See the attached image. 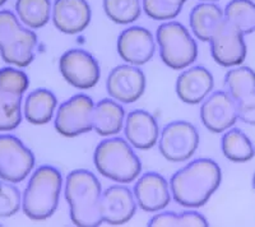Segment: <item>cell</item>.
I'll return each instance as SVG.
<instances>
[{
	"mask_svg": "<svg viewBox=\"0 0 255 227\" xmlns=\"http://www.w3.org/2000/svg\"><path fill=\"white\" fill-rule=\"evenodd\" d=\"M244 36L245 35L239 29L225 22L218 29V32L209 41L213 60L225 68H234L243 64L248 54Z\"/></svg>",
	"mask_w": 255,
	"mask_h": 227,
	"instance_id": "14",
	"label": "cell"
},
{
	"mask_svg": "<svg viewBox=\"0 0 255 227\" xmlns=\"http://www.w3.org/2000/svg\"><path fill=\"white\" fill-rule=\"evenodd\" d=\"M215 87V79L207 68L195 65L184 69L176 79L175 91L179 100L186 105H199Z\"/></svg>",
	"mask_w": 255,
	"mask_h": 227,
	"instance_id": "17",
	"label": "cell"
},
{
	"mask_svg": "<svg viewBox=\"0 0 255 227\" xmlns=\"http://www.w3.org/2000/svg\"><path fill=\"white\" fill-rule=\"evenodd\" d=\"M136 206L148 213H157L165 210L172 199L170 184L162 175L145 172L139 175L133 189Z\"/></svg>",
	"mask_w": 255,
	"mask_h": 227,
	"instance_id": "15",
	"label": "cell"
},
{
	"mask_svg": "<svg viewBox=\"0 0 255 227\" xmlns=\"http://www.w3.org/2000/svg\"><path fill=\"white\" fill-rule=\"evenodd\" d=\"M50 0H17L15 12L23 26L31 29H40L49 23L51 18Z\"/></svg>",
	"mask_w": 255,
	"mask_h": 227,
	"instance_id": "24",
	"label": "cell"
},
{
	"mask_svg": "<svg viewBox=\"0 0 255 227\" xmlns=\"http://www.w3.org/2000/svg\"><path fill=\"white\" fill-rule=\"evenodd\" d=\"M208 221L197 211L189 210L177 215V227H206Z\"/></svg>",
	"mask_w": 255,
	"mask_h": 227,
	"instance_id": "34",
	"label": "cell"
},
{
	"mask_svg": "<svg viewBox=\"0 0 255 227\" xmlns=\"http://www.w3.org/2000/svg\"><path fill=\"white\" fill-rule=\"evenodd\" d=\"M58 99L47 88L32 91L23 102V116L32 125H45L55 116Z\"/></svg>",
	"mask_w": 255,
	"mask_h": 227,
	"instance_id": "22",
	"label": "cell"
},
{
	"mask_svg": "<svg viewBox=\"0 0 255 227\" xmlns=\"http://www.w3.org/2000/svg\"><path fill=\"white\" fill-rule=\"evenodd\" d=\"M6 1H8V0H0V8H1V6H3Z\"/></svg>",
	"mask_w": 255,
	"mask_h": 227,
	"instance_id": "38",
	"label": "cell"
},
{
	"mask_svg": "<svg viewBox=\"0 0 255 227\" xmlns=\"http://www.w3.org/2000/svg\"><path fill=\"white\" fill-rule=\"evenodd\" d=\"M124 133L133 148L147 151L158 142L159 126L156 117L145 110H133L125 117Z\"/></svg>",
	"mask_w": 255,
	"mask_h": 227,
	"instance_id": "18",
	"label": "cell"
},
{
	"mask_svg": "<svg viewBox=\"0 0 255 227\" xmlns=\"http://www.w3.org/2000/svg\"><path fill=\"white\" fill-rule=\"evenodd\" d=\"M199 133L193 124L185 120H176L165 126L158 137L159 153L172 163L186 162L199 147Z\"/></svg>",
	"mask_w": 255,
	"mask_h": 227,
	"instance_id": "6",
	"label": "cell"
},
{
	"mask_svg": "<svg viewBox=\"0 0 255 227\" xmlns=\"http://www.w3.org/2000/svg\"><path fill=\"white\" fill-rule=\"evenodd\" d=\"M35 154L19 138L0 134V179L18 184L26 180L35 167Z\"/></svg>",
	"mask_w": 255,
	"mask_h": 227,
	"instance_id": "7",
	"label": "cell"
},
{
	"mask_svg": "<svg viewBox=\"0 0 255 227\" xmlns=\"http://www.w3.org/2000/svg\"><path fill=\"white\" fill-rule=\"evenodd\" d=\"M238 117L245 124L255 125V92L236 101Z\"/></svg>",
	"mask_w": 255,
	"mask_h": 227,
	"instance_id": "33",
	"label": "cell"
},
{
	"mask_svg": "<svg viewBox=\"0 0 255 227\" xmlns=\"http://www.w3.org/2000/svg\"><path fill=\"white\" fill-rule=\"evenodd\" d=\"M136 202L134 194L124 184H118L102 192L100 215L102 225L122 226L128 224L135 215Z\"/></svg>",
	"mask_w": 255,
	"mask_h": 227,
	"instance_id": "13",
	"label": "cell"
},
{
	"mask_svg": "<svg viewBox=\"0 0 255 227\" xmlns=\"http://www.w3.org/2000/svg\"><path fill=\"white\" fill-rule=\"evenodd\" d=\"M227 92L235 101L255 92V72L249 67H234L225 77Z\"/></svg>",
	"mask_w": 255,
	"mask_h": 227,
	"instance_id": "26",
	"label": "cell"
},
{
	"mask_svg": "<svg viewBox=\"0 0 255 227\" xmlns=\"http://www.w3.org/2000/svg\"><path fill=\"white\" fill-rule=\"evenodd\" d=\"M253 188H254V190H255V172H254V175H253Z\"/></svg>",
	"mask_w": 255,
	"mask_h": 227,
	"instance_id": "39",
	"label": "cell"
},
{
	"mask_svg": "<svg viewBox=\"0 0 255 227\" xmlns=\"http://www.w3.org/2000/svg\"><path fill=\"white\" fill-rule=\"evenodd\" d=\"M125 110L115 100L102 99L95 104L92 115V130L101 137H114L124 128Z\"/></svg>",
	"mask_w": 255,
	"mask_h": 227,
	"instance_id": "20",
	"label": "cell"
},
{
	"mask_svg": "<svg viewBox=\"0 0 255 227\" xmlns=\"http://www.w3.org/2000/svg\"><path fill=\"white\" fill-rule=\"evenodd\" d=\"M64 195L69 206L70 220L78 227H99L102 188L93 172L84 169L73 170L64 183Z\"/></svg>",
	"mask_w": 255,
	"mask_h": 227,
	"instance_id": "2",
	"label": "cell"
},
{
	"mask_svg": "<svg viewBox=\"0 0 255 227\" xmlns=\"http://www.w3.org/2000/svg\"><path fill=\"white\" fill-rule=\"evenodd\" d=\"M200 120L211 133H225L239 120L236 101L227 91H216L202 102Z\"/></svg>",
	"mask_w": 255,
	"mask_h": 227,
	"instance_id": "11",
	"label": "cell"
},
{
	"mask_svg": "<svg viewBox=\"0 0 255 227\" xmlns=\"http://www.w3.org/2000/svg\"><path fill=\"white\" fill-rule=\"evenodd\" d=\"M59 70L67 83L82 91L96 87L101 78L99 61L83 49L65 51L59 60Z\"/></svg>",
	"mask_w": 255,
	"mask_h": 227,
	"instance_id": "9",
	"label": "cell"
},
{
	"mask_svg": "<svg viewBox=\"0 0 255 227\" xmlns=\"http://www.w3.org/2000/svg\"><path fill=\"white\" fill-rule=\"evenodd\" d=\"M105 14L116 24H130L142 14V0H104Z\"/></svg>",
	"mask_w": 255,
	"mask_h": 227,
	"instance_id": "27",
	"label": "cell"
},
{
	"mask_svg": "<svg viewBox=\"0 0 255 227\" xmlns=\"http://www.w3.org/2000/svg\"><path fill=\"white\" fill-rule=\"evenodd\" d=\"M222 183V170L211 158H198L175 172L170 180L172 199L188 210L203 207Z\"/></svg>",
	"mask_w": 255,
	"mask_h": 227,
	"instance_id": "1",
	"label": "cell"
},
{
	"mask_svg": "<svg viewBox=\"0 0 255 227\" xmlns=\"http://www.w3.org/2000/svg\"><path fill=\"white\" fill-rule=\"evenodd\" d=\"M225 19L244 35L255 31V3L252 0H231L226 5Z\"/></svg>",
	"mask_w": 255,
	"mask_h": 227,
	"instance_id": "25",
	"label": "cell"
},
{
	"mask_svg": "<svg viewBox=\"0 0 255 227\" xmlns=\"http://www.w3.org/2000/svg\"><path fill=\"white\" fill-rule=\"evenodd\" d=\"M202 3H216V1H218V0H200Z\"/></svg>",
	"mask_w": 255,
	"mask_h": 227,
	"instance_id": "37",
	"label": "cell"
},
{
	"mask_svg": "<svg viewBox=\"0 0 255 227\" xmlns=\"http://www.w3.org/2000/svg\"><path fill=\"white\" fill-rule=\"evenodd\" d=\"M95 102L88 95L78 94L63 102L54 116V126L60 135L76 138L92 130Z\"/></svg>",
	"mask_w": 255,
	"mask_h": 227,
	"instance_id": "8",
	"label": "cell"
},
{
	"mask_svg": "<svg viewBox=\"0 0 255 227\" xmlns=\"http://www.w3.org/2000/svg\"><path fill=\"white\" fill-rule=\"evenodd\" d=\"M26 26L10 10H0V49L17 37Z\"/></svg>",
	"mask_w": 255,
	"mask_h": 227,
	"instance_id": "32",
	"label": "cell"
},
{
	"mask_svg": "<svg viewBox=\"0 0 255 227\" xmlns=\"http://www.w3.org/2000/svg\"><path fill=\"white\" fill-rule=\"evenodd\" d=\"M177 215L175 212H157L149 222L148 226L151 227H177Z\"/></svg>",
	"mask_w": 255,
	"mask_h": 227,
	"instance_id": "35",
	"label": "cell"
},
{
	"mask_svg": "<svg viewBox=\"0 0 255 227\" xmlns=\"http://www.w3.org/2000/svg\"><path fill=\"white\" fill-rule=\"evenodd\" d=\"M61 172L54 166H40L32 172L22 194V211L32 221H45L56 212L63 190Z\"/></svg>",
	"mask_w": 255,
	"mask_h": 227,
	"instance_id": "3",
	"label": "cell"
},
{
	"mask_svg": "<svg viewBox=\"0 0 255 227\" xmlns=\"http://www.w3.org/2000/svg\"><path fill=\"white\" fill-rule=\"evenodd\" d=\"M22 208V194L15 184L0 180V219H9Z\"/></svg>",
	"mask_w": 255,
	"mask_h": 227,
	"instance_id": "30",
	"label": "cell"
},
{
	"mask_svg": "<svg viewBox=\"0 0 255 227\" xmlns=\"http://www.w3.org/2000/svg\"><path fill=\"white\" fill-rule=\"evenodd\" d=\"M29 87V78L23 70L17 67H5L0 69V91L9 95L22 96Z\"/></svg>",
	"mask_w": 255,
	"mask_h": 227,
	"instance_id": "29",
	"label": "cell"
},
{
	"mask_svg": "<svg viewBox=\"0 0 255 227\" xmlns=\"http://www.w3.org/2000/svg\"><path fill=\"white\" fill-rule=\"evenodd\" d=\"M147 87L145 74L139 67L130 64L118 65L106 79L109 96L120 104H134L144 94Z\"/></svg>",
	"mask_w": 255,
	"mask_h": 227,
	"instance_id": "10",
	"label": "cell"
},
{
	"mask_svg": "<svg viewBox=\"0 0 255 227\" xmlns=\"http://www.w3.org/2000/svg\"><path fill=\"white\" fill-rule=\"evenodd\" d=\"M156 41L163 64L170 69L184 70L197 60V41L179 22L167 20L161 24L157 28Z\"/></svg>",
	"mask_w": 255,
	"mask_h": 227,
	"instance_id": "5",
	"label": "cell"
},
{
	"mask_svg": "<svg viewBox=\"0 0 255 227\" xmlns=\"http://www.w3.org/2000/svg\"><path fill=\"white\" fill-rule=\"evenodd\" d=\"M142 9L153 20L167 22L175 19L183 8L168 3L167 0H142Z\"/></svg>",
	"mask_w": 255,
	"mask_h": 227,
	"instance_id": "31",
	"label": "cell"
},
{
	"mask_svg": "<svg viewBox=\"0 0 255 227\" xmlns=\"http://www.w3.org/2000/svg\"><path fill=\"white\" fill-rule=\"evenodd\" d=\"M93 163L100 175L118 184L134 183L142 172V162L127 139L106 137L97 144Z\"/></svg>",
	"mask_w": 255,
	"mask_h": 227,
	"instance_id": "4",
	"label": "cell"
},
{
	"mask_svg": "<svg viewBox=\"0 0 255 227\" xmlns=\"http://www.w3.org/2000/svg\"><path fill=\"white\" fill-rule=\"evenodd\" d=\"M225 22L223 9L215 3L198 4L189 15L191 32L202 42H209Z\"/></svg>",
	"mask_w": 255,
	"mask_h": 227,
	"instance_id": "19",
	"label": "cell"
},
{
	"mask_svg": "<svg viewBox=\"0 0 255 227\" xmlns=\"http://www.w3.org/2000/svg\"><path fill=\"white\" fill-rule=\"evenodd\" d=\"M92 10L87 0H55L51 19L58 31L65 35H78L91 23Z\"/></svg>",
	"mask_w": 255,
	"mask_h": 227,
	"instance_id": "16",
	"label": "cell"
},
{
	"mask_svg": "<svg viewBox=\"0 0 255 227\" xmlns=\"http://www.w3.org/2000/svg\"><path fill=\"white\" fill-rule=\"evenodd\" d=\"M116 50L127 64L142 67L153 58L156 41L147 28L133 26L120 33L116 42Z\"/></svg>",
	"mask_w": 255,
	"mask_h": 227,
	"instance_id": "12",
	"label": "cell"
},
{
	"mask_svg": "<svg viewBox=\"0 0 255 227\" xmlns=\"http://www.w3.org/2000/svg\"><path fill=\"white\" fill-rule=\"evenodd\" d=\"M37 35L31 28L24 27L19 35L0 49V56L4 63L17 68H26L35 60Z\"/></svg>",
	"mask_w": 255,
	"mask_h": 227,
	"instance_id": "21",
	"label": "cell"
},
{
	"mask_svg": "<svg viewBox=\"0 0 255 227\" xmlns=\"http://www.w3.org/2000/svg\"><path fill=\"white\" fill-rule=\"evenodd\" d=\"M167 1H168V3L174 4V5L183 8V5L186 3V1H188V0H167Z\"/></svg>",
	"mask_w": 255,
	"mask_h": 227,
	"instance_id": "36",
	"label": "cell"
},
{
	"mask_svg": "<svg viewBox=\"0 0 255 227\" xmlns=\"http://www.w3.org/2000/svg\"><path fill=\"white\" fill-rule=\"evenodd\" d=\"M23 117V97L0 91V133L12 131Z\"/></svg>",
	"mask_w": 255,
	"mask_h": 227,
	"instance_id": "28",
	"label": "cell"
},
{
	"mask_svg": "<svg viewBox=\"0 0 255 227\" xmlns=\"http://www.w3.org/2000/svg\"><path fill=\"white\" fill-rule=\"evenodd\" d=\"M223 156L235 163L249 162L255 156V147L250 138L238 128H230L221 140Z\"/></svg>",
	"mask_w": 255,
	"mask_h": 227,
	"instance_id": "23",
	"label": "cell"
}]
</instances>
